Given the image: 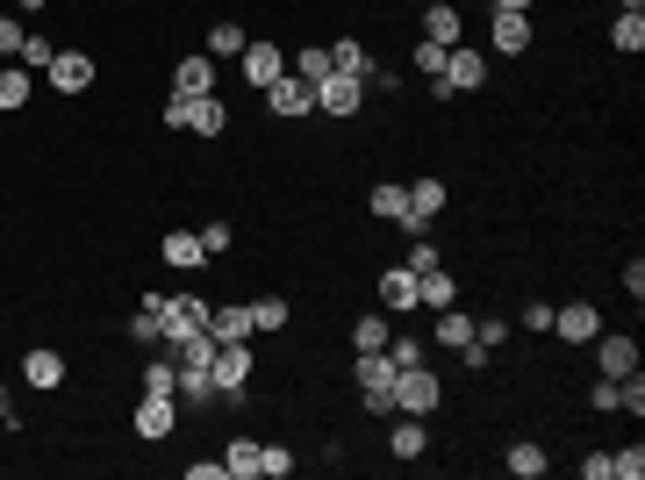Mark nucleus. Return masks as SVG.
I'll return each mask as SVG.
<instances>
[{"label":"nucleus","instance_id":"603ef678","mask_svg":"<svg viewBox=\"0 0 645 480\" xmlns=\"http://www.w3.org/2000/svg\"><path fill=\"white\" fill-rule=\"evenodd\" d=\"M15 8H22V15H36V8H44V0H15Z\"/></svg>","mask_w":645,"mask_h":480},{"label":"nucleus","instance_id":"39448f33","mask_svg":"<svg viewBox=\"0 0 645 480\" xmlns=\"http://www.w3.org/2000/svg\"><path fill=\"white\" fill-rule=\"evenodd\" d=\"M252 337H244V344H216V359H208V380H216V395L222 402H238L244 395V387H252Z\"/></svg>","mask_w":645,"mask_h":480},{"label":"nucleus","instance_id":"a18cd8bd","mask_svg":"<svg viewBox=\"0 0 645 480\" xmlns=\"http://www.w3.org/2000/svg\"><path fill=\"white\" fill-rule=\"evenodd\" d=\"M202 251H208V258L230 251V223H208V230H202Z\"/></svg>","mask_w":645,"mask_h":480},{"label":"nucleus","instance_id":"20e7f679","mask_svg":"<svg viewBox=\"0 0 645 480\" xmlns=\"http://www.w3.org/2000/svg\"><path fill=\"white\" fill-rule=\"evenodd\" d=\"M445 402V380L430 366H402L394 373V416H430Z\"/></svg>","mask_w":645,"mask_h":480},{"label":"nucleus","instance_id":"b1692460","mask_svg":"<svg viewBox=\"0 0 645 480\" xmlns=\"http://www.w3.org/2000/svg\"><path fill=\"white\" fill-rule=\"evenodd\" d=\"M29 86H36L29 65H0V115H15V108L29 101Z\"/></svg>","mask_w":645,"mask_h":480},{"label":"nucleus","instance_id":"7c9ffc66","mask_svg":"<svg viewBox=\"0 0 645 480\" xmlns=\"http://www.w3.org/2000/svg\"><path fill=\"white\" fill-rule=\"evenodd\" d=\"M51 58H58V44H51L44 29H29V36H22V58H15V65H29V72H51Z\"/></svg>","mask_w":645,"mask_h":480},{"label":"nucleus","instance_id":"423d86ee","mask_svg":"<svg viewBox=\"0 0 645 480\" xmlns=\"http://www.w3.org/2000/svg\"><path fill=\"white\" fill-rule=\"evenodd\" d=\"M409 208H402V230L409 237H424L430 223H438V208H445V180H430V172H416V180H409Z\"/></svg>","mask_w":645,"mask_h":480},{"label":"nucleus","instance_id":"e433bc0d","mask_svg":"<svg viewBox=\"0 0 645 480\" xmlns=\"http://www.w3.org/2000/svg\"><path fill=\"white\" fill-rule=\"evenodd\" d=\"M252 330H288V301H280V294H258L252 301Z\"/></svg>","mask_w":645,"mask_h":480},{"label":"nucleus","instance_id":"dca6fc26","mask_svg":"<svg viewBox=\"0 0 645 480\" xmlns=\"http://www.w3.org/2000/svg\"><path fill=\"white\" fill-rule=\"evenodd\" d=\"M595 344H603V352H595L603 380H624V373H638V344H631V337H603V330H595Z\"/></svg>","mask_w":645,"mask_h":480},{"label":"nucleus","instance_id":"a878e982","mask_svg":"<svg viewBox=\"0 0 645 480\" xmlns=\"http://www.w3.org/2000/svg\"><path fill=\"white\" fill-rule=\"evenodd\" d=\"M222 473H230V480H258V438H230V452H222Z\"/></svg>","mask_w":645,"mask_h":480},{"label":"nucleus","instance_id":"ea45409f","mask_svg":"<svg viewBox=\"0 0 645 480\" xmlns=\"http://www.w3.org/2000/svg\"><path fill=\"white\" fill-rule=\"evenodd\" d=\"M258 473H266V480H288L294 473V452L288 445H258Z\"/></svg>","mask_w":645,"mask_h":480},{"label":"nucleus","instance_id":"8fccbe9b","mask_svg":"<svg viewBox=\"0 0 645 480\" xmlns=\"http://www.w3.org/2000/svg\"><path fill=\"white\" fill-rule=\"evenodd\" d=\"M187 480H230V473H222V459H194V466H187Z\"/></svg>","mask_w":645,"mask_h":480},{"label":"nucleus","instance_id":"a211bd4d","mask_svg":"<svg viewBox=\"0 0 645 480\" xmlns=\"http://www.w3.org/2000/svg\"><path fill=\"white\" fill-rule=\"evenodd\" d=\"M424 44H438V51H459V8H452V0L424 8Z\"/></svg>","mask_w":645,"mask_h":480},{"label":"nucleus","instance_id":"f3484780","mask_svg":"<svg viewBox=\"0 0 645 480\" xmlns=\"http://www.w3.org/2000/svg\"><path fill=\"white\" fill-rule=\"evenodd\" d=\"M380 309L388 316L416 309V273H409V266H388V273H380Z\"/></svg>","mask_w":645,"mask_h":480},{"label":"nucleus","instance_id":"37998d69","mask_svg":"<svg viewBox=\"0 0 645 480\" xmlns=\"http://www.w3.org/2000/svg\"><path fill=\"white\" fill-rule=\"evenodd\" d=\"M22 36H29V29H22L15 15H0V58H22Z\"/></svg>","mask_w":645,"mask_h":480},{"label":"nucleus","instance_id":"5701e85b","mask_svg":"<svg viewBox=\"0 0 645 480\" xmlns=\"http://www.w3.org/2000/svg\"><path fill=\"white\" fill-rule=\"evenodd\" d=\"M531 51V22L524 15H495V58H524Z\"/></svg>","mask_w":645,"mask_h":480},{"label":"nucleus","instance_id":"c03bdc74","mask_svg":"<svg viewBox=\"0 0 645 480\" xmlns=\"http://www.w3.org/2000/svg\"><path fill=\"white\" fill-rule=\"evenodd\" d=\"M474 344H488V352H495V344H510V323H502V316H488V323H474Z\"/></svg>","mask_w":645,"mask_h":480},{"label":"nucleus","instance_id":"c756f323","mask_svg":"<svg viewBox=\"0 0 645 480\" xmlns=\"http://www.w3.org/2000/svg\"><path fill=\"white\" fill-rule=\"evenodd\" d=\"M244 44H252V36H244L238 22H216V29H208V58H244Z\"/></svg>","mask_w":645,"mask_h":480},{"label":"nucleus","instance_id":"473e14b6","mask_svg":"<svg viewBox=\"0 0 645 480\" xmlns=\"http://www.w3.org/2000/svg\"><path fill=\"white\" fill-rule=\"evenodd\" d=\"M294 79H330V44H308V51H294Z\"/></svg>","mask_w":645,"mask_h":480},{"label":"nucleus","instance_id":"09e8293b","mask_svg":"<svg viewBox=\"0 0 645 480\" xmlns=\"http://www.w3.org/2000/svg\"><path fill=\"white\" fill-rule=\"evenodd\" d=\"M524 330H552V301H531V309H524Z\"/></svg>","mask_w":645,"mask_h":480},{"label":"nucleus","instance_id":"4be33fe9","mask_svg":"<svg viewBox=\"0 0 645 480\" xmlns=\"http://www.w3.org/2000/svg\"><path fill=\"white\" fill-rule=\"evenodd\" d=\"M166 266H180V273L208 266V251H202V230H172V237H166Z\"/></svg>","mask_w":645,"mask_h":480},{"label":"nucleus","instance_id":"aec40b11","mask_svg":"<svg viewBox=\"0 0 645 480\" xmlns=\"http://www.w3.org/2000/svg\"><path fill=\"white\" fill-rule=\"evenodd\" d=\"M394 459H424L430 452V430H424V416H394Z\"/></svg>","mask_w":645,"mask_h":480},{"label":"nucleus","instance_id":"9d476101","mask_svg":"<svg viewBox=\"0 0 645 480\" xmlns=\"http://www.w3.org/2000/svg\"><path fill=\"white\" fill-rule=\"evenodd\" d=\"M438 79L452 86V94H480V86H488V58L459 44V51H445V72H438Z\"/></svg>","mask_w":645,"mask_h":480},{"label":"nucleus","instance_id":"9b49d317","mask_svg":"<svg viewBox=\"0 0 645 480\" xmlns=\"http://www.w3.org/2000/svg\"><path fill=\"white\" fill-rule=\"evenodd\" d=\"M22 380H29L36 395L65 387V352H51V344H29V352H22Z\"/></svg>","mask_w":645,"mask_h":480},{"label":"nucleus","instance_id":"c85d7f7f","mask_svg":"<svg viewBox=\"0 0 645 480\" xmlns=\"http://www.w3.org/2000/svg\"><path fill=\"white\" fill-rule=\"evenodd\" d=\"M366 208H374L380 223H402V208H409V194H402V180H380L374 194H366Z\"/></svg>","mask_w":645,"mask_h":480},{"label":"nucleus","instance_id":"6e6552de","mask_svg":"<svg viewBox=\"0 0 645 480\" xmlns=\"http://www.w3.org/2000/svg\"><path fill=\"white\" fill-rule=\"evenodd\" d=\"M172 423H180V395H144L130 416V430L144 438V445H158V438H172Z\"/></svg>","mask_w":645,"mask_h":480},{"label":"nucleus","instance_id":"2eb2a0df","mask_svg":"<svg viewBox=\"0 0 645 480\" xmlns=\"http://www.w3.org/2000/svg\"><path fill=\"white\" fill-rule=\"evenodd\" d=\"M595 330H603V316H595L588 301H567V309H552V337H560V344H595Z\"/></svg>","mask_w":645,"mask_h":480},{"label":"nucleus","instance_id":"de8ad7c7","mask_svg":"<svg viewBox=\"0 0 645 480\" xmlns=\"http://www.w3.org/2000/svg\"><path fill=\"white\" fill-rule=\"evenodd\" d=\"M624 294H631V301L645 294V258H631V266H624Z\"/></svg>","mask_w":645,"mask_h":480},{"label":"nucleus","instance_id":"3c124183","mask_svg":"<svg viewBox=\"0 0 645 480\" xmlns=\"http://www.w3.org/2000/svg\"><path fill=\"white\" fill-rule=\"evenodd\" d=\"M531 0H495V15H524Z\"/></svg>","mask_w":645,"mask_h":480},{"label":"nucleus","instance_id":"f704fd0d","mask_svg":"<svg viewBox=\"0 0 645 480\" xmlns=\"http://www.w3.org/2000/svg\"><path fill=\"white\" fill-rule=\"evenodd\" d=\"M180 402H187V409H216V380H208V373H180Z\"/></svg>","mask_w":645,"mask_h":480},{"label":"nucleus","instance_id":"79ce46f5","mask_svg":"<svg viewBox=\"0 0 645 480\" xmlns=\"http://www.w3.org/2000/svg\"><path fill=\"white\" fill-rule=\"evenodd\" d=\"M430 266H445V258H438V244H430V230H424V237L409 244V273H430Z\"/></svg>","mask_w":645,"mask_h":480},{"label":"nucleus","instance_id":"f03ea898","mask_svg":"<svg viewBox=\"0 0 645 480\" xmlns=\"http://www.w3.org/2000/svg\"><path fill=\"white\" fill-rule=\"evenodd\" d=\"M151 301H158V330H166V344L208 330V294H158L151 287Z\"/></svg>","mask_w":645,"mask_h":480},{"label":"nucleus","instance_id":"393cba45","mask_svg":"<svg viewBox=\"0 0 645 480\" xmlns=\"http://www.w3.org/2000/svg\"><path fill=\"white\" fill-rule=\"evenodd\" d=\"M430 344H445V352H466V344H474V316L438 309V337H430Z\"/></svg>","mask_w":645,"mask_h":480},{"label":"nucleus","instance_id":"412c9836","mask_svg":"<svg viewBox=\"0 0 645 480\" xmlns=\"http://www.w3.org/2000/svg\"><path fill=\"white\" fill-rule=\"evenodd\" d=\"M208 359H216V337H208V330L172 344V366H180V373H208Z\"/></svg>","mask_w":645,"mask_h":480},{"label":"nucleus","instance_id":"6ab92c4d","mask_svg":"<svg viewBox=\"0 0 645 480\" xmlns=\"http://www.w3.org/2000/svg\"><path fill=\"white\" fill-rule=\"evenodd\" d=\"M172 94H216V58H180L172 65Z\"/></svg>","mask_w":645,"mask_h":480},{"label":"nucleus","instance_id":"bb28decb","mask_svg":"<svg viewBox=\"0 0 645 480\" xmlns=\"http://www.w3.org/2000/svg\"><path fill=\"white\" fill-rule=\"evenodd\" d=\"M610 44H617L624 58H638V51H645V15H638V8H624V15L610 22Z\"/></svg>","mask_w":645,"mask_h":480},{"label":"nucleus","instance_id":"72a5a7b5","mask_svg":"<svg viewBox=\"0 0 645 480\" xmlns=\"http://www.w3.org/2000/svg\"><path fill=\"white\" fill-rule=\"evenodd\" d=\"M545 466H552V459H545V445H531V438H524V445H510V473L516 480H538Z\"/></svg>","mask_w":645,"mask_h":480},{"label":"nucleus","instance_id":"ddd939ff","mask_svg":"<svg viewBox=\"0 0 645 480\" xmlns=\"http://www.w3.org/2000/svg\"><path fill=\"white\" fill-rule=\"evenodd\" d=\"M238 65H244V79H252L258 94H266V86L280 79V72H288V51H280V44H258V36H252V44H244V58H238Z\"/></svg>","mask_w":645,"mask_h":480},{"label":"nucleus","instance_id":"4468645a","mask_svg":"<svg viewBox=\"0 0 645 480\" xmlns=\"http://www.w3.org/2000/svg\"><path fill=\"white\" fill-rule=\"evenodd\" d=\"M44 79H51V94H86V86H94V58L86 51H58Z\"/></svg>","mask_w":645,"mask_h":480},{"label":"nucleus","instance_id":"4c0bfd02","mask_svg":"<svg viewBox=\"0 0 645 480\" xmlns=\"http://www.w3.org/2000/svg\"><path fill=\"white\" fill-rule=\"evenodd\" d=\"M130 337H136V344H166V330H158V301H151V294H144V309L130 316Z\"/></svg>","mask_w":645,"mask_h":480},{"label":"nucleus","instance_id":"f8f14e48","mask_svg":"<svg viewBox=\"0 0 645 480\" xmlns=\"http://www.w3.org/2000/svg\"><path fill=\"white\" fill-rule=\"evenodd\" d=\"M266 108L272 115H316V86L294 79V72H280V79L266 86Z\"/></svg>","mask_w":645,"mask_h":480},{"label":"nucleus","instance_id":"5fc2aeb1","mask_svg":"<svg viewBox=\"0 0 645 480\" xmlns=\"http://www.w3.org/2000/svg\"><path fill=\"white\" fill-rule=\"evenodd\" d=\"M0 65H8V58H0Z\"/></svg>","mask_w":645,"mask_h":480},{"label":"nucleus","instance_id":"f257e3e1","mask_svg":"<svg viewBox=\"0 0 645 480\" xmlns=\"http://www.w3.org/2000/svg\"><path fill=\"white\" fill-rule=\"evenodd\" d=\"M166 122L172 130H194V137H222V130H230V101H222V94H172Z\"/></svg>","mask_w":645,"mask_h":480},{"label":"nucleus","instance_id":"864d4df0","mask_svg":"<svg viewBox=\"0 0 645 480\" xmlns=\"http://www.w3.org/2000/svg\"><path fill=\"white\" fill-rule=\"evenodd\" d=\"M424 8H438V0H424Z\"/></svg>","mask_w":645,"mask_h":480},{"label":"nucleus","instance_id":"2f4dec72","mask_svg":"<svg viewBox=\"0 0 645 480\" xmlns=\"http://www.w3.org/2000/svg\"><path fill=\"white\" fill-rule=\"evenodd\" d=\"M388 337H394L388 316H358V323H352V344H358V352H388Z\"/></svg>","mask_w":645,"mask_h":480},{"label":"nucleus","instance_id":"0eeeda50","mask_svg":"<svg viewBox=\"0 0 645 480\" xmlns=\"http://www.w3.org/2000/svg\"><path fill=\"white\" fill-rule=\"evenodd\" d=\"M358 101H366V79L352 72L330 65V79H316V115H358Z\"/></svg>","mask_w":645,"mask_h":480},{"label":"nucleus","instance_id":"58836bf2","mask_svg":"<svg viewBox=\"0 0 645 480\" xmlns=\"http://www.w3.org/2000/svg\"><path fill=\"white\" fill-rule=\"evenodd\" d=\"M388 359H394V373H402V366H424L430 344H424V337H388Z\"/></svg>","mask_w":645,"mask_h":480},{"label":"nucleus","instance_id":"7ed1b4c3","mask_svg":"<svg viewBox=\"0 0 645 480\" xmlns=\"http://www.w3.org/2000/svg\"><path fill=\"white\" fill-rule=\"evenodd\" d=\"M352 380H358V402H366L374 416H394V359L388 352H358Z\"/></svg>","mask_w":645,"mask_h":480},{"label":"nucleus","instance_id":"a19ab883","mask_svg":"<svg viewBox=\"0 0 645 480\" xmlns=\"http://www.w3.org/2000/svg\"><path fill=\"white\" fill-rule=\"evenodd\" d=\"M610 480H645V452H610Z\"/></svg>","mask_w":645,"mask_h":480},{"label":"nucleus","instance_id":"c9c22d12","mask_svg":"<svg viewBox=\"0 0 645 480\" xmlns=\"http://www.w3.org/2000/svg\"><path fill=\"white\" fill-rule=\"evenodd\" d=\"M144 395H180V366L151 359V366H144Z\"/></svg>","mask_w":645,"mask_h":480},{"label":"nucleus","instance_id":"1a4fd4ad","mask_svg":"<svg viewBox=\"0 0 645 480\" xmlns=\"http://www.w3.org/2000/svg\"><path fill=\"white\" fill-rule=\"evenodd\" d=\"M208 337H216V344L258 337V330H252V301H208Z\"/></svg>","mask_w":645,"mask_h":480},{"label":"nucleus","instance_id":"cd10ccee","mask_svg":"<svg viewBox=\"0 0 645 480\" xmlns=\"http://www.w3.org/2000/svg\"><path fill=\"white\" fill-rule=\"evenodd\" d=\"M330 65L352 72V79H366V72H374V58H366V44H358V36H338V44H330Z\"/></svg>","mask_w":645,"mask_h":480},{"label":"nucleus","instance_id":"49530a36","mask_svg":"<svg viewBox=\"0 0 645 480\" xmlns=\"http://www.w3.org/2000/svg\"><path fill=\"white\" fill-rule=\"evenodd\" d=\"M416 65H424L430 79H438V72H445V51H438V44H416Z\"/></svg>","mask_w":645,"mask_h":480}]
</instances>
